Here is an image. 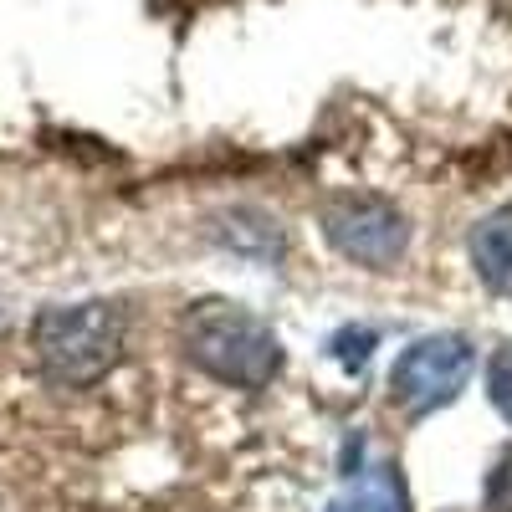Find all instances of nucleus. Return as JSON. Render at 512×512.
<instances>
[{
  "label": "nucleus",
  "instance_id": "obj_1",
  "mask_svg": "<svg viewBox=\"0 0 512 512\" xmlns=\"http://www.w3.org/2000/svg\"><path fill=\"white\" fill-rule=\"evenodd\" d=\"M180 349L200 374L231 384V390H262L282 369L277 333L262 318H251L241 303H226V297H200L185 308Z\"/></svg>",
  "mask_w": 512,
  "mask_h": 512
},
{
  "label": "nucleus",
  "instance_id": "obj_2",
  "mask_svg": "<svg viewBox=\"0 0 512 512\" xmlns=\"http://www.w3.org/2000/svg\"><path fill=\"white\" fill-rule=\"evenodd\" d=\"M31 349L36 364L52 384L82 390V384L103 379L123 354V313L113 303H72L47 308L31 323Z\"/></svg>",
  "mask_w": 512,
  "mask_h": 512
},
{
  "label": "nucleus",
  "instance_id": "obj_3",
  "mask_svg": "<svg viewBox=\"0 0 512 512\" xmlns=\"http://www.w3.org/2000/svg\"><path fill=\"white\" fill-rule=\"evenodd\" d=\"M466 374H472V344L461 333L415 338L390 369V400L405 415H431L466 390Z\"/></svg>",
  "mask_w": 512,
  "mask_h": 512
},
{
  "label": "nucleus",
  "instance_id": "obj_4",
  "mask_svg": "<svg viewBox=\"0 0 512 512\" xmlns=\"http://www.w3.org/2000/svg\"><path fill=\"white\" fill-rule=\"evenodd\" d=\"M323 236L359 267H390L410 246V221L379 195H338L323 205Z\"/></svg>",
  "mask_w": 512,
  "mask_h": 512
},
{
  "label": "nucleus",
  "instance_id": "obj_5",
  "mask_svg": "<svg viewBox=\"0 0 512 512\" xmlns=\"http://www.w3.org/2000/svg\"><path fill=\"white\" fill-rule=\"evenodd\" d=\"M472 267L497 297H512V205L492 210L472 231Z\"/></svg>",
  "mask_w": 512,
  "mask_h": 512
},
{
  "label": "nucleus",
  "instance_id": "obj_6",
  "mask_svg": "<svg viewBox=\"0 0 512 512\" xmlns=\"http://www.w3.org/2000/svg\"><path fill=\"white\" fill-rule=\"evenodd\" d=\"M354 512H410V492H405V477L395 472V461H379L369 472Z\"/></svg>",
  "mask_w": 512,
  "mask_h": 512
},
{
  "label": "nucleus",
  "instance_id": "obj_7",
  "mask_svg": "<svg viewBox=\"0 0 512 512\" xmlns=\"http://www.w3.org/2000/svg\"><path fill=\"white\" fill-rule=\"evenodd\" d=\"M487 400L512 425V338H507V344H497V354L487 364Z\"/></svg>",
  "mask_w": 512,
  "mask_h": 512
},
{
  "label": "nucleus",
  "instance_id": "obj_8",
  "mask_svg": "<svg viewBox=\"0 0 512 512\" xmlns=\"http://www.w3.org/2000/svg\"><path fill=\"white\" fill-rule=\"evenodd\" d=\"M487 507L492 512H512V446L497 456L492 477H487Z\"/></svg>",
  "mask_w": 512,
  "mask_h": 512
},
{
  "label": "nucleus",
  "instance_id": "obj_9",
  "mask_svg": "<svg viewBox=\"0 0 512 512\" xmlns=\"http://www.w3.org/2000/svg\"><path fill=\"white\" fill-rule=\"evenodd\" d=\"M364 344H374V333H364V328H349V333H338V338H333V349H344L349 364L364 359Z\"/></svg>",
  "mask_w": 512,
  "mask_h": 512
},
{
  "label": "nucleus",
  "instance_id": "obj_10",
  "mask_svg": "<svg viewBox=\"0 0 512 512\" xmlns=\"http://www.w3.org/2000/svg\"><path fill=\"white\" fill-rule=\"evenodd\" d=\"M333 512H354V507H333Z\"/></svg>",
  "mask_w": 512,
  "mask_h": 512
}]
</instances>
